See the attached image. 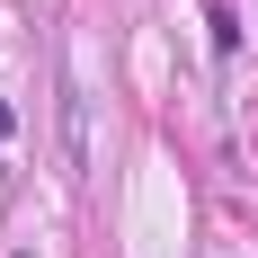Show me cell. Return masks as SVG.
I'll list each match as a JSON object with an SVG mask.
<instances>
[{
    "label": "cell",
    "mask_w": 258,
    "mask_h": 258,
    "mask_svg": "<svg viewBox=\"0 0 258 258\" xmlns=\"http://www.w3.org/2000/svg\"><path fill=\"white\" fill-rule=\"evenodd\" d=\"M9 134H18V107H9V98H0V143H9Z\"/></svg>",
    "instance_id": "obj_1"
}]
</instances>
